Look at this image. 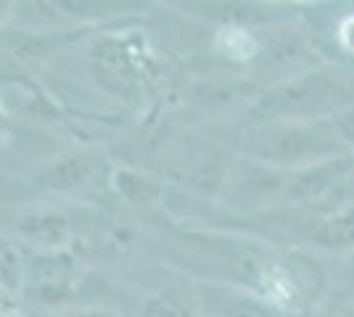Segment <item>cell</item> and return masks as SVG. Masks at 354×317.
I'll return each instance as SVG.
<instances>
[{
    "label": "cell",
    "instance_id": "cell-1",
    "mask_svg": "<svg viewBox=\"0 0 354 317\" xmlns=\"http://www.w3.org/2000/svg\"><path fill=\"white\" fill-rule=\"evenodd\" d=\"M238 151L259 164L294 172L346 156L330 119H249L238 135Z\"/></svg>",
    "mask_w": 354,
    "mask_h": 317
},
{
    "label": "cell",
    "instance_id": "cell-2",
    "mask_svg": "<svg viewBox=\"0 0 354 317\" xmlns=\"http://www.w3.org/2000/svg\"><path fill=\"white\" fill-rule=\"evenodd\" d=\"M354 104V75L317 66L286 82L270 85L251 106V119H330Z\"/></svg>",
    "mask_w": 354,
    "mask_h": 317
},
{
    "label": "cell",
    "instance_id": "cell-3",
    "mask_svg": "<svg viewBox=\"0 0 354 317\" xmlns=\"http://www.w3.org/2000/svg\"><path fill=\"white\" fill-rule=\"evenodd\" d=\"M283 169L238 156L222 177V201L236 211H262L286 204Z\"/></svg>",
    "mask_w": 354,
    "mask_h": 317
},
{
    "label": "cell",
    "instance_id": "cell-4",
    "mask_svg": "<svg viewBox=\"0 0 354 317\" xmlns=\"http://www.w3.org/2000/svg\"><path fill=\"white\" fill-rule=\"evenodd\" d=\"M80 283V270L66 251H37L24 265V288L48 307L64 304Z\"/></svg>",
    "mask_w": 354,
    "mask_h": 317
},
{
    "label": "cell",
    "instance_id": "cell-5",
    "mask_svg": "<svg viewBox=\"0 0 354 317\" xmlns=\"http://www.w3.org/2000/svg\"><path fill=\"white\" fill-rule=\"evenodd\" d=\"M133 53V48H127L122 40H114V37L98 43L90 50L93 75L98 77V82L106 90L117 93V95H130L140 88V82H143L140 61L135 59Z\"/></svg>",
    "mask_w": 354,
    "mask_h": 317
},
{
    "label": "cell",
    "instance_id": "cell-6",
    "mask_svg": "<svg viewBox=\"0 0 354 317\" xmlns=\"http://www.w3.org/2000/svg\"><path fill=\"white\" fill-rule=\"evenodd\" d=\"M193 294L207 317H278V309L270 307L265 299L230 283L201 280L196 283Z\"/></svg>",
    "mask_w": 354,
    "mask_h": 317
},
{
    "label": "cell",
    "instance_id": "cell-7",
    "mask_svg": "<svg viewBox=\"0 0 354 317\" xmlns=\"http://www.w3.org/2000/svg\"><path fill=\"white\" fill-rule=\"evenodd\" d=\"M310 243L330 254H354V204H341L315 220Z\"/></svg>",
    "mask_w": 354,
    "mask_h": 317
},
{
    "label": "cell",
    "instance_id": "cell-8",
    "mask_svg": "<svg viewBox=\"0 0 354 317\" xmlns=\"http://www.w3.org/2000/svg\"><path fill=\"white\" fill-rule=\"evenodd\" d=\"M98 166L101 162L93 153H69V156H61L59 162L45 166L43 182L56 191H82L95 182Z\"/></svg>",
    "mask_w": 354,
    "mask_h": 317
},
{
    "label": "cell",
    "instance_id": "cell-9",
    "mask_svg": "<svg viewBox=\"0 0 354 317\" xmlns=\"http://www.w3.org/2000/svg\"><path fill=\"white\" fill-rule=\"evenodd\" d=\"M140 317H204V312L196 302L193 291L183 294L177 288H164V291L151 294L143 302Z\"/></svg>",
    "mask_w": 354,
    "mask_h": 317
},
{
    "label": "cell",
    "instance_id": "cell-10",
    "mask_svg": "<svg viewBox=\"0 0 354 317\" xmlns=\"http://www.w3.org/2000/svg\"><path fill=\"white\" fill-rule=\"evenodd\" d=\"M111 182L117 188V193L122 198H127L135 206H148L153 204V198L159 196V185L146 177V175H138L133 169H119L111 175Z\"/></svg>",
    "mask_w": 354,
    "mask_h": 317
},
{
    "label": "cell",
    "instance_id": "cell-11",
    "mask_svg": "<svg viewBox=\"0 0 354 317\" xmlns=\"http://www.w3.org/2000/svg\"><path fill=\"white\" fill-rule=\"evenodd\" d=\"M330 124H333V130L339 135L341 146L349 153H354V104L346 106L344 111H339L336 117H330Z\"/></svg>",
    "mask_w": 354,
    "mask_h": 317
},
{
    "label": "cell",
    "instance_id": "cell-12",
    "mask_svg": "<svg viewBox=\"0 0 354 317\" xmlns=\"http://www.w3.org/2000/svg\"><path fill=\"white\" fill-rule=\"evenodd\" d=\"M339 40H341V46L346 48L349 53H354V16H349V19H344V21H341Z\"/></svg>",
    "mask_w": 354,
    "mask_h": 317
},
{
    "label": "cell",
    "instance_id": "cell-13",
    "mask_svg": "<svg viewBox=\"0 0 354 317\" xmlns=\"http://www.w3.org/2000/svg\"><path fill=\"white\" fill-rule=\"evenodd\" d=\"M339 193H346V196H349V201H346V204H354V164H352V172H349V177H346V182L341 185Z\"/></svg>",
    "mask_w": 354,
    "mask_h": 317
},
{
    "label": "cell",
    "instance_id": "cell-14",
    "mask_svg": "<svg viewBox=\"0 0 354 317\" xmlns=\"http://www.w3.org/2000/svg\"><path fill=\"white\" fill-rule=\"evenodd\" d=\"M325 317H354V302L341 304V307H336L330 315H325Z\"/></svg>",
    "mask_w": 354,
    "mask_h": 317
}]
</instances>
